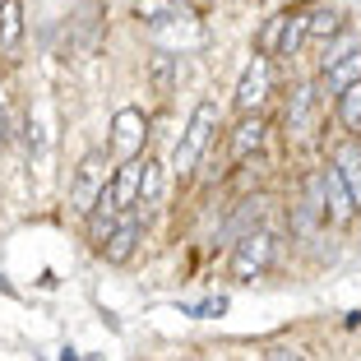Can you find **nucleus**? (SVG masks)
Wrapping results in <instances>:
<instances>
[{"mask_svg": "<svg viewBox=\"0 0 361 361\" xmlns=\"http://www.w3.org/2000/svg\"><path fill=\"white\" fill-rule=\"evenodd\" d=\"M301 37H306V14H287V28H283V42H278V56H297Z\"/></svg>", "mask_w": 361, "mask_h": 361, "instance_id": "a211bd4d", "label": "nucleus"}, {"mask_svg": "<svg viewBox=\"0 0 361 361\" xmlns=\"http://www.w3.org/2000/svg\"><path fill=\"white\" fill-rule=\"evenodd\" d=\"M97 47H102V5L97 0H88V5H79L75 19H70V56H93Z\"/></svg>", "mask_w": 361, "mask_h": 361, "instance_id": "20e7f679", "label": "nucleus"}, {"mask_svg": "<svg viewBox=\"0 0 361 361\" xmlns=\"http://www.w3.org/2000/svg\"><path fill=\"white\" fill-rule=\"evenodd\" d=\"M213 130H218V106L200 102V106H195V116H190V126H185V135H180V144H176V153H171L176 176H190V171L200 167V158L209 153V144H213Z\"/></svg>", "mask_w": 361, "mask_h": 361, "instance_id": "f257e3e1", "label": "nucleus"}, {"mask_svg": "<svg viewBox=\"0 0 361 361\" xmlns=\"http://www.w3.org/2000/svg\"><path fill=\"white\" fill-rule=\"evenodd\" d=\"M264 213H269V195H250V200H241L236 218L223 227V241H241V236L259 232V223H264Z\"/></svg>", "mask_w": 361, "mask_h": 361, "instance_id": "6e6552de", "label": "nucleus"}, {"mask_svg": "<svg viewBox=\"0 0 361 361\" xmlns=\"http://www.w3.org/2000/svg\"><path fill=\"white\" fill-rule=\"evenodd\" d=\"M106 190V158L102 153H84V162L75 167V180H70V209L75 213H93L97 200Z\"/></svg>", "mask_w": 361, "mask_h": 361, "instance_id": "f03ea898", "label": "nucleus"}, {"mask_svg": "<svg viewBox=\"0 0 361 361\" xmlns=\"http://www.w3.org/2000/svg\"><path fill=\"white\" fill-rule=\"evenodd\" d=\"M111 149L121 153V162H135L139 149H144V111H135V106H126V111H116V121H111Z\"/></svg>", "mask_w": 361, "mask_h": 361, "instance_id": "0eeeda50", "label": "nucleus"}, {"mask_svg": "<svg viewBox=\"0 0 361 361\" xmlns=\"http://www.w3.org/2000/svg\"><path fill=\"white\" fill-rule=\"evenodd\" d=\"M139 232H144V218H139V213H121L116 227H111V236L102 241L106 264H126V259L135 255V245H139Z\"/></svg>", "mask_w": 361, "mask_h": 361, "instance_id": "423d86ee", "label": "nucleus"}, {"mask_svg": "<svg viewBox=\"0 0 361 361\" xmlns=\"http://www.w3.org/2000/svg\"><path fill=\"white\" fill-rule=\"evenodd\" d=\"M269 361H301V357H297V352H287V348H274V352H269Z\"/></svg>", "mask_w": 361, "mask_h": 361, "instance_id": "412c9836", "label": "nucleus"}, {"mask_svg": "<svg viewBox=\"0 0 361 361\" xmlns=\"http://www.w3.org/2000/svg\"><path fill=\"white\" fill-rule=\"evenodd\" d=\"M23 37V5L19 0H0V47L10 51Z\"/></svg>", "mask_w": 361, "mask_h": 361, "instance_id": "2eb2a0df", "label": "nucleus"}, {"mask_svg": "<svg viewBox=\"0 0 361 361\" xmlns=\"http://www.w3.org/2000/svg\"><path fill=\"white\" fill-rule=\"evenodd\" d=\"M0 144H5V106H0Z\"/></svg>", "mask_w": 361, "mask_h": 361, "instance_id": "4be33fe9", "label": "nucleus"}, {"mask_svg": "<svg viewBox=\"0 0 361 361\" xmlns=\"http://www.w3.org/2000/svg\"><path fill=\"white\" fill-rule=\"evenodd\" d=\"M306 32H315V37L338 32V10H315V14H306Z\"/></svg>", "mask_w": 361, "mask_h": 361, "instance_id": "aec40b11", "label": "nucleus"}, {"mask_svg": "<svg viewBox=\"0 0 361 361\" xmlns=\"http://www.w3.org/2000/svg\"><path fill=\"white\" fill-rule=\"evenodd\" d=\"M269 79H274L269 56H255V61L245 65L241 84H236V111H241V116H255V111H259V102L269 97Z\"/></svg>", "mask_w": 361, "mask_h": 361, "instance_id": "39448f33", "label": "nucleus"}, {"mask_svg": "<svg viewBox=\"0 0 361 361\" xmlns=\"http://www.w3.org/2000/svg\"><path fill=\"white\" fill-rule=\"evenodd\" d=\"M264 116H259V111H255V116H245L241 121V126H236L232 130V158L236 162H241V158H250V153H259V144H264Z\"/></svg>", "mask_w": 361, "mask_h": 361, "instance_id": "4468645a", "label": "nucleus"}, {"mask_svg": "<svg viewBox=\"0 0 361 361\" xmlns=\"http://www.w3.org/2000/svg\"><path fill=\"white\" fill-rule=\"evenodd\" d=\"M324 218H329L324 213V171H315V176H306V200L297 209V232H315Z\"/></svg>", "mask_w": 361, "mask_h": 361, "instance_id": "1a4fd4ad", "label": "nucleus"}, {"mask_svg": "<svg viewBox=\"0 0 361 361\" xmlns=\"http://www.w3.org/2000/svg\"><path fill=\"white\" fill-rule=\"evenodd\" d=\"M0 287H5V283H0Z\"/></svg>", "mask_w": 361, "mask_h": 361, "instance_id": "5701e85b", "label": "nucleus"}, {"mask_svg": "<svg viewBox=\"0 0 361 361\" xmlns=\"http://www.w3.org/2000/svg\"><path fill=\"white\" fill-rule=\"evenodd\" d=\"M324 213H329L334 223H352V213H357V204H352V195L343 190L338 171H324Z\"/></svg>", "mask_w": 361, "mask_h": 361, "instance_id": "ddd939ff", "label": "nucleus"}, {"mask_svg": "<svg viewBox=\"0 0 361 361\" xmlns=\"http://www.w3.org/2000/svg\"><path fill=\"white\" fill-rule=\"evenodd\" d=\"M334 162H338L334 171H338L343 190H348V195H352V204L361 209V149H357V144H343V149L334 153Z\"/></svg>", "mask_w": 361, "mask_h": 361, "instance_id": "f8f14e48", "label": "nucleus"}, {"mask_svg": "<svg viewBox=\"0 0 361 361\" xmlns=\"http://www.w3.org/2000/svg\"><path fill=\"white\" fill-rule=\"evenodd\" d=\"M283 28H287V14H274V19L264 23V32H259V56H274L278 42H283Z\"/></svg>", "mask_w": 361, "mask_h": 361, "instance_id": "6ab92c4d", "label": "nucleus"}, {"mask_svg": "<svg viewBox=\"0 0 361 361\" xmlns=\"http://www.w3.org/2000/svg\"><path fill=\"white\" fill-rule=\"evenodd\" d=\"M274 255H278L274 232H269V227H259V232H250V236H241V241H236V250H232V274L250 283V278H259L269 264H274Z\"/></svg>", "mask_w": 361, "mask_h": 361, "instance_id": "7ed1b4c3", "label": "nucleus"}, {"mask_svg": "<svg viewBox=\"0 0 361 361\" xmlns=\"http://www.w3.org/2000/svg\"><path fill=\"white\" fill-rule=\"evenodd\" d=\"M310 126H315V88L301 84L297 93H292V102H287V135L301 139Z\"/></svg>", "mask_w": 361, "mask_h": 361, "instance_id": "9b49d317", "label": "nucleus"}, {"mask_svg": "<svg viewBox=\"0 0 361 361\" xmlns=\"http://www.w3.org/2000/svg\"><path fill=\"white\" fill-rule=\"evenodd\" d=\"M171 84H176V61H171L167 51H158V56H153V93L167 97Z\"/></svg>", "mask_w": 361, "mask_h": 361, "instance_id": "f3484780", "label": "nucleus"}, {"mask_svg": "<svg viewBox=\"0 0 361 361\" xmlns=\"http://www.w3.org/2000/svg\"><path fill=\"white\" fill-rule=\"evenodd\" d=\"M338 121H343V130L361 135V84H352L348 93H338Z\"/></svg>", "mask_w": 361, "mask_h": 361, "instance_id": "dca6fc26", "label": "nucleus"}, {"mask_svg": "<svg viewBox=\"0 0 361 361\" xmlns=\"http://www.w3.org/2000/svg\"><path fill=\"white\" fill-rule=\"evenodd\" d=\"M352 84H361V47H352L348 56H338V61L324 70V93H348Z\"/></svg>", "mask_w": 361, "mask_h": 361, "instance_id": "9d476101", "label": "nucleus"}]
</instances>
